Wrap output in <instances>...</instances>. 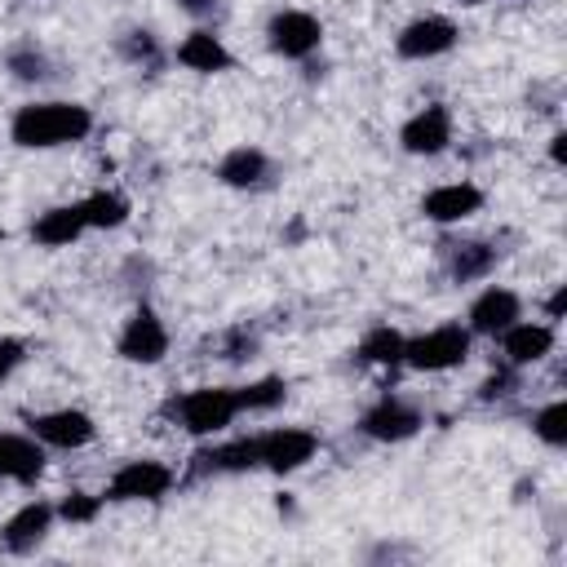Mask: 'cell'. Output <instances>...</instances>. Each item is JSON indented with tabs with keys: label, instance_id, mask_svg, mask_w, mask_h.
<instances>
[{
	"label": "cell",
	"instance_id": "cell-16",
	"mask_svg": "<svg viewBox=\"0 0 567 567\" xmlns=\"http://www.w3.org/2000/svg\"><path fill=\"white\" fill-rule=\"evenodd\" d=\"M0 474L18 478V483H35L44 474V452L35 447V439L0 434Z\"/></svg>",
	"mask_w": 567,
	"mask_h": 567
},
{
	"label": "cell",
	"instance_id": "cell-21",
	"mask_svg": "<svg viewBox=\"0 0 567 567\" xmlns=\"http://www.w3.org/2000/svg\"><path fill=\"white\" fill-rule=\"evenodd\" d=\"M80 230H84L80 204H66V208H49L44 217H35L31 239H35V244H49V248H62V244H71Z\"/></svg>",
	"mask_w": 567,
	"mask_h": 567
},
{
	"label": "cell",
	"instance_id": "cell-27",
	"mask_svg": "<svg viewBox=\"0 0 567 567\" xmlns=\"http://www.w3.org/2000/svg\"><path fill=\"white\" fill-rule=\"evenodd\" d=\"M284 381L279 377H266V381H257V385H244V390H235L239 394V412L244 408H275V403H284Z\"/></svg>",
	"mask_w": 567,
	"mask_h": 567
},
{
	"label": "cell",
	"instance_id": "cell-17",
	"mask_svg": "<svg viewBox=\"0 0 567 567\" xmlns=\"http://www.w3.org/2000/svg\"><path fill=\"white\" fill-rule=\"evenodd\" d=\"M549 346H554V332L545 323H509L505 328V359H509V368L545 359Z\"/></svg>",
	"mask_w": 567,
	"mask_h": 567
},
{
	"label": "cell",
	"instance_id": "cell-3",
	"mask_svg": "<svg viewBox=\"0 0 567 567\" xmlns=\"http://www.w3.org/2000/svg\"><path fill=\"white\" fill-rule=\"evenodd\" d=\"M470 354V332L461 323H447V328H434L416 341L403 346V363L421 368V372H443V368H456L461 359Z\"/></svg>",
	"mask_w": 567,
	"mask_h": 567
},
{
	"label": "cell",
	"instance_id": "cell-29",
	"mask_svg": "<svg viewBox=\"0 0 567 567\" xmlns=\"http://www.w3.org/2000/svg\"><path fill=\"white\" fill-rule=\"evenodd\" d=\"M257 350V337L248 332V328H235V332H226V341H221V359H248Z\"/></svg>",
	"mask_w": 567,
	"mask_h": 567
},
{
	"label": "cell",
	"instance_id": "cell-30",
	"mask_svg": "<svg viewBox=\"0 0 567 567\" xmlns=\"http://www.w3.org/2000/svg\"><path fill=\"white\" fill-rule=\"evenodd\" d=\"M22 350H27V346H22L18 337H0V381L22 363Z\"/></svg>",
	"mask_w": 567,
	"mask_h": 567
},
{
	"label": "cell",
	"instance_id": "cell-1",
	"mask_svg": "<svg viewBox=\"0 0 567 567\" xmlns=\"http://www.w3.org/2000/svg\"><path fill=\"white\" fill-rule=\"evenodd\" d=\"M89 128H93L89 106H75V102H35V106H22L13 115L9 137L18 146H62V142L89 137Z\"/></svg>",
	"mask_w": 567,
	"mask_h": 567
},
{
	"label": "cell",
	"instance_id": "cell-31",
	"mask_svg": "<svg viewBox=\"0 0 567 567\" xmlns=\"http://www.w3.org/2000/svg\"><path fill=\"white\" fill-rule=\"evenodd\" d=\"M509 385H514V372H505V368H501L492 381H483V390H478V394H483V399H501V394H509Z\"/></svg>",
	"mask_w": 567,
	"mask_h": 567
},
{
	"label": "cell",
	"instance_id": "cell-23",
	"mask_svg": "<svg viewBox=\"0 0 567 567\" xmlns=\"http://www.w3.org/2000/svg\"><path fill=\"white\" fill-rule=\"evenodd\" d=\"M403 346H408V341H403L394 328H372V332L359 341V359H363V363H390V368H394V363H403Z\"/></svg>",
	"mask_w": 567,
	"mask_h": 567
},
{
	"label": "cell",
	"instance_id": "cell-34",
	"mask_svg": "<svg viewBox=\"0 0 567 567\" xmlns=\"http://www.w3.org/2000/svg\"><path fill=\"white\" fill-rule=\"evenodd\" d=\"M549 155H554V159H558V164H563V159H567V137H563V133H558V137H554V146H549Z\"/></svg>",
	"mask_w": 567,
	"mask_h": 567
},
{
	"label": "cell",
	"instance_id": "cell-4",
	"mask_svg": "<svg viewBox=\"0 0 567 567\" xmlns=\"http://www.w3.org/2000/svg\"><path fill=\"white\" fill-rule=\"evenodd\" d=\"M168 487H173V470H164L159 461H128L111 478L106 501H159Z\"/></svg>",
	"mask_w": 567,
	"mask_h": 567
},
{
	"label": "cell",
	"instance_id": "cell-28",
	"mask_svg": "<svg viewBox=\"0 0 567 567\" xmlns=\"http://www.w3.org/2000/svg\"><path fill=\"white\" fill-rule=\"evenodd\" d=\"M97 509H102V496H84V492H71V496L58 505V514H62L66 523H89Z\"/></svg>",
	"mask_w": 567,
	"mask_h": 567
},
{
	"label": "cell",
	"instance_id": "cell-13",
	"mask_svg": "<svg viewBox=\"0 0 567 567\" xmlns=\"http://www.w3.org/2000/svg\"><path fill=\"white\" fill-rule=\"evenodd\" d=\"M452 44H456V27L447 18H421V22L403 27V35H399L403 58H434V53H447Z\"/></svg>",
	"mask_w": 567,
	"mask_h": 567
},
{
	"label": "cell",
	"instance_id": "cell-2",
	"mask_svg": "<svg viewBox=\"0 0 567 567\" xmlns=\"http://www.w3.org/2000/svg\"><path fill=\"white\" fill-rule=\"evenodd\" d=\"M168 412L182 416V425H186L190 434H213V430H221V425L235 421L239 394H235V390H221V385H204V390H190V394L173 399Z\"/></svg>",
	"mask_w": 567,
	"mask_h": 567
},
{
	"label": "cell",
	"instance_id": "cell-9",
	"mask_svg": "<svg viewBox=\"0 0 567 567\" xmlns=\"http://www.w3.org/2000/svg\"><path fill=\"white\" fill-rule=\"evenodd\" d=\"M31 434L40 443H53V447H84L93 439V416H84L75 408L44 412V416H31Z\"/></svg>",
	"mask_w": 567,
	"mask_h": 567
},
{
	"label": "cell",
	"instance_id": "cell-5",
	"mask_svg": "<svg viewBox=\"0 0 567 567\" xmlns=\"http://www.w3.org/2000/svg\"><path fill=\"white\" fill-rule=\"evenodd\" d=\"M257 447H261V465L266 470L288 474V470L306 465L319 452V439L310 430H270V434H257Z\"/></svg>",
	"mask_w": 567,
	"mask_h": 567
},
{
	"label": "cell",
	"instance_id": "cell-14",
	"mask_svg": "<svg viewBox=\"0 0 567 567\" xmlns=\"http://www.w3.org/2000/svg\"><path fill=\"white\" fill-rule=\"evenodd\" d=\"M478 204H483V190H478V186H470V182H452V186L430 190L425 204H421V213H425L430 221H461V217L478 213Z\"/></svg>",
	"mask_w": 567,
	"mask_h": 567
},
{
	"label": "cell",
	"instance_id": "cell-18",
	"mask_svg": "<svg viewBox=\"0 0 567 567\" xmlns=\"http://www.w3.org/2000/svg\"><path fill=\"white\" fill-rule=\"evenodd\" d=\"M447 248V275L456 284H470V279H483L496 261V248L483 244V239H465V244H443Z\"/></svg>",
	"mask_w": 567,
	"mask_h": 567
},
{
	"label": "cell",
	"instance_id": "cell-35",
	"mask_svg": "<svg viewBox=\"0 0 567 567\" xmlns=\"http://www.w3.org/2000/svg\"><path fill=\"white\" fill-rule=\"evenodd\" d=\"M461 4H478V0H461Z\"/></svg>",
	"mask_w": 567,
	"mask_h": 567
},
{
	"label": "cell",
	"instance_id": "cell-25",
	"mask_svg": "<svg viewBox=\"0 0 567 567\" xmlns=\"http://www.w3.org/2000/svg\"><path fill=\"white\" fill-rule=\"evenodd\" d=\"M4 66L18 75V80H49V58L40 53V49H31V44H18V49H9V58H4Z\"/></svg>",
	"mask_w": 567,
	"mask_h": 567
},
{
	"label": "cell",
	"instance_id": "cell-12",
	"mask_svg": "<svg viewBox=\"0 0 567 567\" xmlns=\"http://www.w3.org/2000/svg\"><path fill=\"white\" fill-rule=\"evenodd\" d=\"M252 465H261V447H257V439H235V443L195 452L190 474H195V478H199V474H235V470H252Z\"/></svg>",
	"mask_w": 567,
	"mask_h": 567
},
{
	"label": "cell",
	"instance_id": "cell-33",
	"mask_svg": "<svg viewBox=\"0 0 567 567\" xmlns=\"http://www.w3.org/2000/svg\"><path fill=\"white\" fill-rule=\"evenodd\" d=\"M545 310H549V319H558V315L567 310V288H558V292L549 297V306H545Z\"/></svg>",
	"mask_w": 567,
	"mask_h": 567
},
{
	"label": "cell",
	"instance_id": "cell-22",
	"mask_svg": "<svg viewBox=\"0 0 567 567\" xmlns=\"http://www.w3.org/2000/svg\"><path fill=\"white\" fill-rule=\"evenodd\" d=\"M80 213H84V226H97V230H106V226H124V217H128V199L115 195V190H97V195H89V199L80 204Z\"/></svg>",
	"mask_w": 567,
	"mask_h": 567
},
{
	"label": "cell",
	"instance_id": "cell-19",
	"mask_svg": "<svg viewBox=\"0 0 567 567\" xmlns=\"http://www.w3.org/2000/svg\"><path fill=\"white\" fill-rule=\"evenodd\" d=\"M217 177L226 186H261L270 177V159L257 151V146H235L221 164H217Z\"/></svg>",
	"mask_w": 567,
	"mask_h": 567
},
{
	"label": "cell",
	"instance_id": "cell-6",
	"mask_svg": "<svg viewBox=\"0 0 567 567\" xmlns=\"http://www.w3.org/2000/svg\"><path fill=\"white\" fill-rule=\"evenodd\" d=\"M270 49L275 53H284V58H310L315 49H319V22L310 18V13H301V9H284V13H275L270 18Z\"/></svg>",
	"mask_w": 567,
	"mask_h": 567
},
{
	"label": "cell",
	"instance_id": "cell-32",
	"mask_svg": "<svg viewBox=\"0 0 567 567\" xmlns=\"http://www.w3.org/2000/svg\"><path fill=\"white\" fill-rule=\"evenodd\" d=\"M186 13H195V18H208L213 9H217V0H177Z\"/></svg>",
	"mask_w": 567,
	"mask_h": 567
},
{
	"label": "cell",
	"instance_id": "cell-7",
	"mask_svg": "<svg viewBox=\"0 0 567 567\" xmlns=\"http://www.w3.org/2000/svg\"><path fill=\"white\" fill-rule=\"evenodd\" d=\"M120 354L128 359V363H159L164 354H168V332H164V323L155 319V310H137L133 319H128V328L120 332Z\"/></svg>",
	"mask_w": 567,
	"mask_h": 567
},
{
	"label": "cell",
	"instance_id": "cell-20",
	"mask_svg": "<svg viewBox=\"0 0 567 567\" xmlns=\"http://www.w3.org/2000/svg\"><path fill=\"white\" fill-rule=\"evenodd\" d=\"M177 62L190 66V71H226L230 66V53L221 49V40L213 31H190L177 44Z\"/></svg>",
	"mask_w": 567,
	"mask_h": 567
},
{
	"label": "cell",
	"instance_id": "cell-8",
	"mask_svg": "<svg viewBox=\"0 0 567 567\" xmlns=\"http://www.w3.org/2000/svg\"><path fill=\"white\" fill-rule=\"evenodd\" d=\"M363 434L368 439H381V443H399V439H412L416 430H421V412L416 408H408V403H399L394 394H385L381 403H372L368 412H363Z\"/></svg>",
	"mask_w": 567,
	"mask_h": 567
},
{
	"label": "cell",
	"instance_id": "cell-11",
	"mask_svg": "<svg viewBox=\"0 0 567 567\" xmlns=\"http://www.w3.org/2000/svg\"><path fill=\"white\" fill-rule=\"evenodd\" d=\"M49 523H53V505L31 501V505H22V509L0 527V545H4L9 554H27V549H35V545L44 540Z\"/></svg>",
	"mask_w": 567,
	"mask_h": 567
},
{
	"label": "cell",
	"instance_id": "cell-15",
	"mask_svg": "<svg viewBox=\"0 0 567 567\" xmlns=\"http://www.w3.org/2000/svg\"><path fill=\"white\" fill-rule=\"evenodd\" d=\"M514 319H518V297H514L509 288H487V292L470 306V328H474V332H487V337L505 332Z\"/></svg>",
	"mask_w": 567,
	"mask_h": 567
},
{
	"label": "cell",
	"instance_id": "cell-10",
	"mask_svg": "<svg viewBox=\"0 0 567 567\" xmlns=\"http://www.w3.org/2000/svg\"><path fill=\"white\" fill-rule=\"evenodd\" d=\"M452 142V115L447 106H425L421 115H412L403 124V146L412 155H439Z\"/></svg>",
	"mask_w": 567,
	"mask_h": 567
},
{
	"label": "cell",
	"instance_id": "cell-26",
	"mask_svg": "<svg viewBox=\"0 0 567 567\" xmlns=\"http://www.w3.org/2000/svg\"><path fill=\"white\" fill-rule=\"evenodd\" d=\"M532 425H536V434H540L549 447H563V443H567V403H549V408H540Z\"/></svg>",
	"mask_w": 567,
	"mask_h": 567
},
{
	"label": "cell",
	"instance_id": "cell-24",
	"mask_svg": "<svg viewBox=\"0 0 567 567\" xmlns=\"http://www.w3.org/2000/svg\"><path fill=\"white\" fill-rule=\"evenodd\" d=\"M120 58L133 66H159V44L151 31H124L120 35Z\"/></svg>",
	"mask_w": 567,
	"mask_h": 567
}]
</instances>
